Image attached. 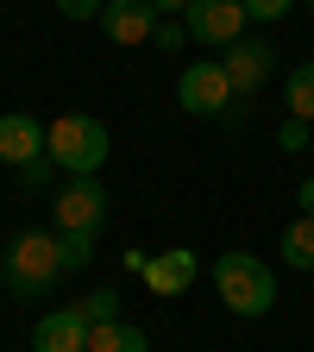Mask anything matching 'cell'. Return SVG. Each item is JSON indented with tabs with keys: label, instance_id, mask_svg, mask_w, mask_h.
<instances>
[{
	"label": "cell",
	"instance_id": "3957f363",
	"mask_svg": "<svg viewBox=\"0 0 314 352\" xmlns=\"http://www.w3.org/2000/svg\"><path fill=\"white\" fill-rule=\"evenodd\" d=\"M44 157H51L63 176H101V164L113 157V132L95 113H63V120H51Z\"/></svg>",
	"mask_w": 314,
	"mask_h": 352
},
{
	"label": "cell",
	"instance_id": "7a4b0ae2",
	"mask_svg": "<svg viewBox=\"0 0 314 352\" xmlns=\"http://www.w3.org/2000/svg\"><path fill=\"white\" fill-rule=\"evenodd\" d=\"M214 296L227 302L239 321H264L277 308V271L258 252H220L214 258Z\"/></svg>",
	"mask_w": 314,
	"mask_h": 352
},
{
	"label": "cell",
	"instance_id": "2e32d148",
	"mask_svg": "<svg viewBox=\"0 0 314 352\" xmlns=\"http://www.w3.org/2000/svg\"><path fill=\"white\" fill-rule=\"evenodd\" d=\"M76 308L88 315V327H107V321H120V289H95V296H82Z\"/></svg>",
	"mask_w": 314,
	"mask_h": 352
},
{
	"label": "cell",
	"instance_id": "8992f818",
	"mask_svg": "<svg viewBox=\"0 0 314 352\" xmlns=\"http://www.w3.org/2000/svg\"><path fill=\"white\" fill-rule=\"evenodd\" d=\"M245 0H189V13H183V32L189 44H201V51H227V44L245 38Z\"/></svg>",
	"mask_w": 314,
	"mask_h": 352
},
{
	"label": "cell",
	"instance_id": "4fadbf2b",
	"mask_svg": "<svg viewBox=\"0 0 314 352\" xmlns=\"http://www.w3.org/2000/svg\"><path fill=\"white\" fill-rule=\"evenodd\" d=\"M88 352H151V333L132 327V321H107L88 333Z\"/></svg>",
	"mask_w": 314,
	"mask_h": 352
},
{
	"label": "cell",
	"instance_id": "e0dca14e",
	"mask_svg": "<svg viewBox=\"0 0 314 352\" xmlns=\"http://www.w3.org/2000/svg\"><path fill=\"white\" fill-rule=\"evenodd\" d=\"M295 13V0H245V19L251 25H277V19H289Z\"/></svg>",
	"mask_w": 314,
	"mask_h": 352
},
{
	"label": "cell",
	"instance_id": "30bf717a",
	"mask_svg": "<svg viewBox=\"0 0 314 352\" xmlns=\"http://www.w3.org/2000/svg\"><path fill=\"white\" fill-rule=\"evenodd\" d=\"M195 283H201V258H195L189 245L151 252V264H145V289H151V296H189Z\"/></svg>",
	"mask_w": 314,
	"mask_h": 352
},
{
	"label": "cell",
	"instance_id": "603a6c76",
	"mask_svg": "<svg viewBox=\"0 0 314 352\" xmlns=\"http://www.w3.org/2000/svg\"><path fill=\"white\" fill-rule=\"evenodd\" d=\"M295 208H302V214H314V176H308V183L295 189Z\"/></svg>",
	"mask_w": 314,
	"mask_h": 352
},
{
	"label": "cell",
	"instance_id": "44dd1931",
	"mask_svg": "<svg viewBox=\"0 0 314 352\" xmlns=\"http://www.w3.org/2000/svg\"><path fill=\"white\" fill-rule=\"evenodd\" d=\"M101 7H107V0H57L63 19H101Z\"/></svg>",
	"mask_w": 314,
	"mask_h": 352
},
{
	"label": "cell",
	"instance_id": "ffe728a7",
	"mask_svg": "<svg viewBox=\"0 0 314 352\" xmlns=\"http://www.w3.org/2000/svg\"><path fill=\"white\" fill-rule=\"evenodd\" d=\"M151 44H157V51H183V44H189V32H183V19H157V32H151Z\"/></svg>",
	"mask_w": 314,
	"mask_h": 352
},
{
	"label": "cell",
	"instance_id": "5b68a950",
	"mask_svg": "<svg viewBox=\"0 0 314 352\" xmlns=\"http://www.w3.org/2000/svg\"><path fill=\"white\" fill-rule=\"evenodd\" d=\"M176 107L195 113V120H214V113H233L239 107L227 69H220V57H201V63H189L183 76H176Z\"/></svg>",
	"mask_w": 314,
	"mask_h": 352
},
{
	"label": "cell",
	"instance_id": "d6986e66",
	"mask_svg": "<svg viewBox=\"0 0 314 352\" xmlns=\"http://www.w3.org/2000/svg\"><path fill=\"white\" fill-rule=\"evenodd\" d=\"M13 176H19V189H51V183H57V164L38 157V164H25V170H13Z\"/></svg>",
	"mask_w": 314,
	"mask_h": 352
},
{
	"label": "cell",
	"instance_id": "ba28073f",
	"mask_svg": "<svg viewBox=\"0 0 314 352\" xmlns=\"http://www.w3.org/2000/svg\"><path fill=\"white\" fill-rule=\"evenodd\" d=\"M44 139H51V126L38 113H0V170H25L44 157Z\"/></svg>",
	"mask_w": 314,
	"mask_h": 352
},
{
	"label": "cell",
	"instance_id": "5bb4252c",
	"mask_svg": "<svg viewBox=\"0 0 314 352\" xmlns=\"http://www.w3.org/2000/svg\"><path fill=\"white\" fill-rule=\"evenodd\" d=\"M283 107H289V120H308L314 126V57L283 76Z\"/></svg>",
	"mask_w": 314,
	"mask_h": 352
},
{
	"label": "cell",
	"instance_id": "cb8c5ba5",
	"mask_svg": "<svg viewBox=\"0 0 314 352\" xmlns=\"http://www.w3.org/2000/svg\"><path fill=\"white\" fill-rule=\"evenodd\" d=\"M308 13H314V0H308Z\"/></svg>",
	"mask_w": 314,
	"mask_h": 352
},
{
	"label": "cell",
	"instance_id": "8fae6325",
	"mask_svg": "<svg viewBox=\"0 0 314 352\" xmlns=\"http://www.w3.org/2000/svg\"><path fill=\"white\" fill-rule=\"evenodd\" d=\"M95 25L107 32V44L132 51V44H151V32H157V13H151V0H107Z\"/></svg>",
	"mask_w": 314,
	"mask_h": 352
},
{
	"label": "cell",
	"instance_id": "7c38bea8",
	"mask_svg": "<svg viewBox=\"0 0 314 352\" xmlns=\"http://www.w3.org/2000/svg\"><path fill=\"white\" fill-rule=\"evenodd\" d=\"M277 252H283L289 271H314V214H295L289 220L283 239H277Z\"/></svg>",
	"mask_w": 314,
	"mask_h": 352
},
{
	"label": "cell",
	"instance_id": "9c48e42d",
	"mask_svg": "<svg viewBox=\"0 0 314 352\" xmlns=\"http://www.w3.org/2000/svg\"><path fill=\"white\" fill-rule=\"evenodd\" d=\"M88 315L76 302H63V308H51V315H38V327H32V352H88Z\"/></svg>",
	"mask_w": 314,
	"mask_h": 352
},
{
	"label": "cell",
	"instance_id": "9a60e30c",
	"mask_svg": "<svg viewBox=\"0 0 314 352\" xmlns=\"http://www.w3.org/2000/svg\"><path fill=\"white\" fill-rule=\"evenodd\" d=\"M57 239H63V271H88V264H95L101 233H57Z\"/></svg>",
	"mask_w": 314,
	"mask_h": 352
},
{
	"label": "cell",
	"instance_id": "52a82bcc",
	"mask_svg": "<svg viewBox=\"0 0 314 352\" xmlns=\"http://www.w3.org/2000/svg\"><path fill=\"white\" fill-rule=\"evenodd\" d=\"M220 69H227V82H233V95L239 101H251L264 82L277 76V51H271V38H258V32H245L239 44H227L220 51Z\"/></svg>",
	"mask_w": 314,
	"mask_h": 352
},
{
	"label": "cell",
	"instance_id": "277c9868",
	"mask_svg": "<svg viewBox=\"0 0 314 352\" xmlns=\"http://www.w3.org/2000/svg\"><path fill=\"white\" fill-rule=\"evenodd\" d=\"M107 208H113V195L101 189V176H63L57 201H51L57 233H101L107 227Z\"/></svg>",
	"mask_w": 314,
	"mask_h": 352
},
{
	"label": "cell",
	"instance_id": "6da1fadb",
	"mask_svg": "<svg viewBox=\"0 0 314 352\" xmlns=\"http://www.w3.org/2000/svg\"><path fill=\"white\" fill-rule=\"evenodd\" d=\"M63 239L57 227H25L13 233V245L0 252V283H7L19 302H51L57 283H63Z\"/></svg>",
	"mask_w": 314,
	"mask_h": 352
},
{
	"label": "cell",
	"instance_id": "7402d4cb",
	"mask_svg": "<svg viewBox=\"0 0 314 352\" xmlns=\"http://www.w3.org/2000/svg\"><path fill=\"white\" fill-rule=\"evenodd\" d=\"M151 13H157V19H183L189 0H151Z\"/></svg>",
	"mask_w": 314,
	"mask_h": 352
},
{
	"label": "cell",
	"instance_id": "ac0fdd59",
	"mask_svg": "<svg viewBox=\"0 0 314 352\" xmlns=\"http://www.w3.org/2000/svg\"><path fill=\"white\" fill-rule=\"evenodd\" d=\"M308 139H314L308 120H283V126H277V151H308Z\"/></svg>",
	"mask_w": 314,
	"mask_h": 352
}]
</instances>
